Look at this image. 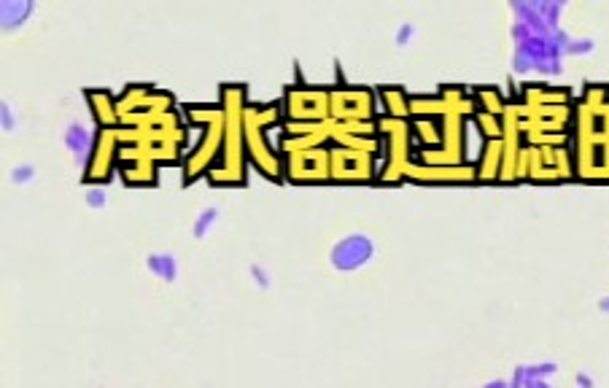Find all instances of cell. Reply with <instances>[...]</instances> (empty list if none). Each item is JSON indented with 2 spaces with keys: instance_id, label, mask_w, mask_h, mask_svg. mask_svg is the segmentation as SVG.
<instances>
[{
  "instance_id": "6da1fadb",
  "label": "cell",
  "mask_w": 609,
  "mask_h": 388,
  "mask_svg": "<svg viewBox=\"0 0 609 388\" xmlns=\"http://www.w3.org/2000/svg\"><path fill=\"white\" fill-rule=\"evenodd\" d=\"M378 246L367 232H348L329 248V264L337 272H356L364 264H370Z\"/></svg>"
},
{
  "instance_id": "7a4b0ae2",
  "label": "cell",
  "mask_w": 609,
  "mask_h": 388,
  "mask_svg": "<svg viewBox=\"0 0 609 388\" xmlns=\"http://www.w3.org/2000/svg\"><path fill=\"white\" fill-rule=\"evenodd\" d=\"M63 143L67 149V154L78 162L81 167L89 162L92 149H95V135L84 122H67V127L63 132Z\"/></svg>"
},
{
  "instance_id": "3957f363",
  "label": "cell",
  "mask_w": 609,
  "mask_h": 388,
  "mask_svg": "<svg viewBox=\"0 0 609 388\" xmlns=\"http://www.w3.org/2000/svg\"><path fill=\"white\" fill-rule=\"evenodd\" d=\"M35 11L32 0H3L0 3V28L6 32L19 30Z\"/></svg>"
},
{
  "instance_id": "277c9868",
  "label": "cell",
  "mask_w": 609,
  "mask_h": 388,
  "mask_svg": "<svg viewBox=\"0 0 609 388\" xmlns=\"http://www.w3.org/2000/svg\"><path fill=\"white\" fill-rule=\"evenodd\" d=\"M143 261H146V270L154 278H160L162 283H175V278H178V259H175V254H170V251H149Z\"/></svg>"
},
{
  "instance_id": "5b68a950",
  "label": "cell",
  "mask_w": 609,
  "mask_h": 388,
  "mask_svg": "<svg viewBox=\"0 0 609 388\" xmlns=\"http://www.w3.org/2000/svg\"><path fill=\"white\" fill-rule=\"evenodd\" d=\"M555 41H558L561 54H569V57H582L596 49L593 38H575V35H566L564 30H555Z\"/></svg>"
},
{
  "instance_id": "8992f818",
  "label": "cell",
  "mask_w": 609,
  "mask_h": 388,
  "mask_svg": "<svg viewBox=\"0 0 609 388\" xmlns=\"http://www.w3.org/2000/svg\"><path fill=\"white\" fill-rule=\"evenodd\" d=\"M219 216H222L219 205H205L202 211H197V216H194V222H192V237H194V240H205V237L211 235V229L216 226Z\"/></svg>"
},
{
  "instance_id": "52a82bcc",
  "label": "cell",
  "mask_w": 609,
  "mask_h": 388,
  "mask_svg": "<svg viewBox=\"0 0 609 388\" xmlns=\"http://www.w3.org/2000/svg\"><path fill=\"white\" fill-rule=\"evenodd\" d=\"M35 164L32 162H17L11 170H8V181L14 184V186H28L35 181Z\"/></svg>"
},
{
  "instance_id": "ba28073f",
  "label": "cell",
  "mask_w": 609,
  "mask_h": 388,
  "mask_svg": "<svg viewBox=\"0 0 609 388\" xmlns=\"http://www.w3.org/2000/svg\"><path fill=\"white\" fill-rule=\"evenodd\" d=\"M84 202H87V208H92V211H103V208L108 205V192H105V186H100V184L84 186Z\"/></svg>"
},
{
  "instance_id": "9c48e42d",
  "label": "cell",
  "mask_w": 609,
  "mask_h": 388,
  "mask_svg": "<svg viewBox=\"0 0 609 388\" xmlns=\"http://www.w3.org/2000/svg\"><path fill=\"white\" fill-rule=\"evenodd\" d=\"M248 278L254 281V286L261 291L273 289V275H270V270L264 267V264H259V261H251L248 264Z\"/></svg>"
},
{
  "instance_id": "30bf717a",
  "label": "cell",
  "mask_w": 609,
  "mask_h": 388,
  "mask_svg": "<svg viewBox=\"0 0 609 388\" xmlns=\"http://www.w3.org/2000/svg\"><path fill=\"white\" fill-rule=\"evenodd\" d=\"M17 125H19V122H17V111H14V105L3 97V100H0V129L8 135V132L17 129Z\"/></svg>"
},
{
  "instance_id": "8fae6325",
  "label": "cell",
  "mask_w": 609,
  "mask_h": 388,
  "mask_svg": "<svg viewBox=\"0 0 609 388\" xmlns=\"http://www.w3.org/2000/svg\"><path fill=\"white\" fill-rule=\"evenodd\" d=\"M416 35H418V30H416V25H413V22H402V25L396 28V32H394V43H396L399 49H407V46H410V41H413Z\"/></svg>"
},
{
  "instance_id": "7c38bea8",
  "label": "cell",
  "mask_w": 609,
  "mask_h": 388,
  "mask_svg": "<svg viewBox=\"0 0 609 388\" xmlns=\"http://www.w3.org/2000/svg\"><path fill=\"white\" fill-rule=\"evenodd\" d=\"M575 386L577 388H596V380H593L588 372H577V375H575Z\"/></svg>"
},
{
  "instance_id": "4fadbf2b",
  "label": "cell",
  "mask_w": 609,
  "mask_h": 388,
  "mask_svg": "<svg viewBox=\"0 0 609 388\" xmlns=\"http://www.w3.org/2000/svg\"><path fill=\"white\" fill-rule=\"evenodd\" d=\"M482 388H513V386H510V380H504V378H493V380H488Z\"/></svg>"
},
{
  "instance_id": "5bb4252c",
  "label": "cell",
  "mask_w": 609,
  "mask_h": 388,
  "mask_svg": "<svg viewBox=\"0 0 609 388\" xmlns=\"http://www.w3.org/2000/svg\"><path fill=\"white\" fill-rule=\"evenodd\" d=\"M596 308H599V313H607V316H609V294H604V297H599Z\"/></svg>"
}]
</instances>
